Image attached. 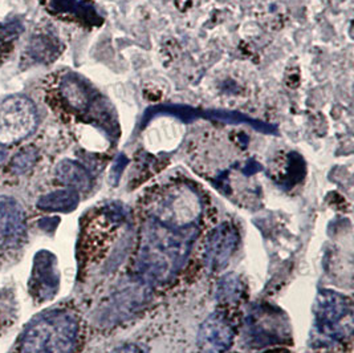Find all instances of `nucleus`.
I'll use <instances>...</instances> for the list:
<instances>
[{
    "label": "nucleus",
    "mask_w": 354,
    "mask_h": 353,
    "mask_svg": "<svg viewBox=\"0 0 354 353\" xmlns=\"http://www.w3.org/2000/svg\"><path fill=\"white\" fill-rule=\"evenodd\" d=\"M201 214V201L187 185H176L165 190L153 212L154 219L173 226H195Z\"/></svg>",
    "instance_id": "nucleus-5"
},
{
    "label": "nucleus",
    "mask_w": 354,
    "mask_h": 353,
    "mask_svg": "<svg viewBox=\"0 0 354 353\" xmlns=\"http://www.w3.org/2000/svg\"><path fill=\"white\" fill-rule=\"evenodd\" d=\"M112 353H146L145 350L136 344H125L122 347H118Z\"/></svg>",
    "instance_id": "nucleus-18"
},
{
    "label": "nucleus",
    "mask_w": 354,
    "mask_h": 353,
    "mask_svg": "<svg viewBox=\"0 0 354 353\" xmlns=\"http://www.w3.org/2000/svg\"><path fill=\"white\" fill-rule=\"evenodd\" d=\"M55 176L59 182L76 192H88L92 186V176L89 172L76 161H60L55 169Z\"/></svg>",
    "instance_id": "nucleus-11"
},
{
    "label": "nucleus",
    "mask_w": 354,
    "mask_h": 353,
    "mask_svg": "<svg viewBox=\"0 0 354 353\" xmlns=\"http://www.w3.org/2000/svg\"><path fill=\"white\" fill-rule=\"evenodd\" d=\"M21 33L23 26L19 21L0 23V56L17 42Z\"/></svg>",
    "instance_id": "nucleus-16"
},
{
    "label": "nucleus",
    "mask_w": 354,
    "mask_h": 353,
    "mask_svg": "<svg viewBox=\"0 0 354 353\" xmlns=\"http://www.w3.org/2000/svg\"><path fill=\"white\" fill-rule=\"evenodd\" d=\"M26 233L24 212L15 199L0 197V251L20 243Z\"/></svg>",
    "instance_id": "nucleus-10"
},
{
    "label": "nucleus",
    "mask_w": 354,
    "mask_h": 353,
    "mask_svg": "<svg viewBox=\"0 0 354 353\" xmlns=\"http://www.w3.org/2000/svg\"><path fill=\"white\" fill-rule=\"evenodd\" d=\"M79 336V321L68 311L47 312L28 325L20 353H72Z\"/></svg>",
    "instance_id": "nucleus-2"
},
{
    "label": "nucleus",
    "mask_w": 354,
    "mask_h": 353,
    "mask_svg": "<svg viewBox=\"0 0 354 353\" xmlns=\"http://www.w3.org/2000/svg\"><path fill=\"white\" fill-rule=\"evenodd\" d=\"M52 52H53V46H52L50 40L46 37L35 39L27 49V53L37 62L48 60L52 57Z\"/></svg>",
    "instance_id": "nucleus-17"
},
{
    "label": "nucleus",
    "mask_w": 354,
    "mask_h": 353,
    "mask_svg": "<svg viewBox=\"0 0 354 353\" xmlns=\"http://www.w3.org/2000/svg\"><path fill=\"white\" fill-rule=\"evenodd\" d=\"M243 287L236 275L225 276L216 289V296L221 302H236L242 295Z\"/></svg>",
    "instance_id": "nucleus-14"
},
{
    "label": "nucleus",
    "mask_w": 354,
    "mask_h": 353,
    "mask_svg": "<svg viewBox=\"0 0 354 353\" xmlns=\"http://www.w3.org/2000/svg\"><path fill=\"white\" fill-rule=\"evenodd\" d=\"M7 149L3 146V145H0V165L4 162V160L7 159Z\"/></svg>",
    "instance_id": "nucleus-19"
},
{
    "label": "nucleus",
    "mask_w": 354,
    "mask_h": 353,
    "mask_svg": "<svg viewBox=\"0 0 354 353\" xmlns=\"http://www.w3.org/2000/svg\"><path fill=\"white\" fill-rule=\"evenodd\" d=\"M196 238V226L167 225L151 218L141 235L137 271L146 282L171 280L185 266Z\"/></svg>",
    "instance_id": "nucleus-1"
},
{
    "label": "nucleus",
    "mask_w": 354,
    "mask_h": 353,
    "mask_svg": "<svg viewBox=\"0 0 354 353\" xmlns=\"http://www.w3.org/2000/svg\"><path fill=\"white\" fill-rule=\"evenodd\" d=\"M62 96L65 102L75 111L84 112L89 108L91 104V92L88 87L81 82L76 76H66L60 85Z\"/></svg>",
    "instance_id": "nucleus-13"
},
{
    "label": "nucleus",
    "mask_w": 354,
    "mask_h": 353,
    "mask_svg": "<svg viewBox=\"0 0 354 353\" xmlns=\"http://www.w3.org/2000/svg\"><path fill=\"white\" fill-rule=\"evenodd\" d=\"M79 202V192L68 188L40 197L37 201V208L50 212H69L77 208Z\"/></svg>",
    "instance_id": "nucleus-12"
},
{
    "label": "nucleus",
    "mask_w": 354,
    "mask_h": 353,
    "mask_svg": "<svg viewBox=\"0 0 354 353\" xmlns=\"http://www.w3.org/2000/svg\"><path fill=\"white\" fill-rule=\"evenodd\" d=\"M245 334L255 347L280 344L290 338V328L286 315L272 307H259L247 318Z\"/></svg>",
    "instance_id": "nucleus-6"
},
{
    "label": "nucleus",
    "mask_w": 354,
    "mask_h": 353,
    "mask_svg": "<svg viewBox=\"0 0 354 353\" xmlns=\"http://www.w3.org/2000/svg\"><path fill=\"white\" fill-rule=\"evenodd\" d=\"M235 329L225 314H212L202 324L198 343L203 352L225 353L234 341Z\"/></svg>",
    "instance_id": "nucleus-9"
},
{
    "label": "nucleus",
    "mask_w": 354,
    "mask_h": 353,
    "mask_svg": "<svg viewBox=\"0 0 354 353\" xmlns=\"http://www.w3.org/2000/svg\"><path fill=\"white\" fill-rule=\"evenodd\" d=\"M60 286V273L57 259L47 250L39 251L33 257L32 271L30 279V291L39 302L53 299Z\"/></svg>",
    "instance_id": "nucleus-7"
},
{
    "label": "nucleus",
    "mask_w": 354,
    "mask_h": 353,
    "mask_svg": "<svg viewBox=\"0 0 354 353\" xmlns=\"http://www.w3.org/2000/svg\"><path fill=\"white\" fill-rule=\"evenodd\" d=\"M315 329L325 341H344L353 331V307L351 299L322 289L315 303Z\"/></svg>",
    "instance_id": "nucleus-3"
},
{
    "label": "nucleus",
    "mask_w": 354,
    "mask_h": 353,
    "mask_svg": "<svg viewBox=\"0 0 354 353\" xmlns=\"http://www.w3.org/2000/svg\"><path fill=\"white\" fill-rule=\"evenodd\" d=\"M37 127L36 107L27 96L14 95L0 100V145L19 143Z\"/></svg>",
    "instance_id": "nucleus-4"
},
{
    "label": "nucleus",
    "mask_w": 354,
    "mask_h": 353,
    "mask_svg": "<svg viewBox=\"0 0 354 353\" xmlns=\"http://www.w3.org/2000/svg\"><path fill=\"white\" fill-rule=\"evenodd\" d=\"M239 243L236 227L228 224L218 226L205 244V264L211 271H219L234 255Z\"/></svg>",
    "instance_id": "nucleus-8"
},
{
    "label": "nucleus",
    "mask_w": 354,
    "mask_h": 353,
    "mask_svg": "<svg viewBox=\"0 0 354 353\" xmlns=\"http://www.w3.org/2000/svg\"><path fill=\"white\" fill-rule=\"evenodd\" d=\"M37 159H39V153L35 147L32 146L24 147L23 150H20L17 154L14 156V159L10 163V169L14 174H17V176L26 174L35 166Z\"/></svg>",
    "instance_id": "nucleus-15"
}]
</instances>
